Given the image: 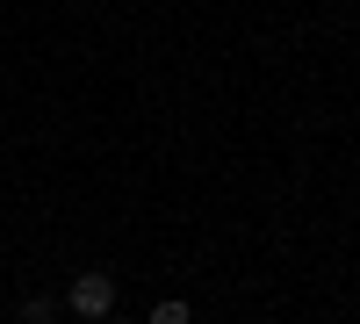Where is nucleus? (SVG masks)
I'll use <instances>...</instances> for the list:
<instances>
[{
	"label": "nucleus",
	"instance_id": "3",
	"mask_svg": "<svg viewBox=\"0 0 360 324\" xmlns=\"http://www.w3.org/2000/svg\"><path fill=\"white\" fill-rule=\"evenodd\" d=\"M22 324H51V303H44V296H29V303H22Z\"/></svg>",
	"mask_w": 360,
	"mask_h": 324
},
{
	"label": "nucleus",
	"instance_id": "1",
	"mask_svg": "<svg viewBox=\"0 0 360 324\" xmlns=\"http://www.w3.org/2000/svg\"><path fill=\"white\" fill-rule=\"evenodd\" d=\"M72 310H79V317H108V310H115V281L86 267V274L72 281Z\"/></svg>",
	"mask_w": 360,
	"mask_h": 324
},
{
	"label": "nucleus",
	"instance_id": "2",
	"mask_svg": "<svg viewBox=\"0 0 360 324\" xmlns=\"http://www.w3.org/2000/svg\"><path fill=\"white\" fill-rule=\"evenodd\" d=\"M144 324H188V303H180V296H166V303L144 317Z\"/></svg>",
	"mask_w": 360,
	"mask_h": 324
},
{
	"label": "nucleus",
	"instance_id": "4",
	"mask_svg": "<svg viewBox=\"0 0 360 324\" xmlns=\"http://www.w3.org/2000/svg\"><path fill=\"white\" fill-rule=\"evenodd\" d=\"M115 324H123V317H115Z\"/></svg>",
	"mask_w": 360,
	"mask_h": 324
}]
</instances>
